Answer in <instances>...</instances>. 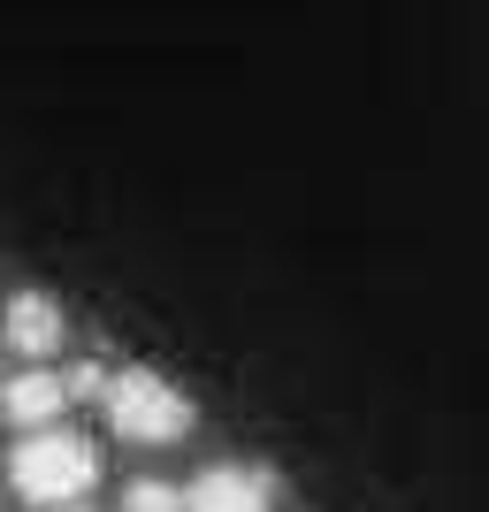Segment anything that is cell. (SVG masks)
Here are the masks:
<instances>
[{
	"label": "cell",
	"instance_id": "obj_6",
	"mask_svg": "<svg viewBox=\"0 0 489 512\" xmlns=\"http://www.w3.org/2000/svg\"><path fill=\"white\" fill-rule=\"evenodd\" d=\"M123 512H184V490H169V482H130Z\"/></svg>",
	"mask_w": 489,
	"mask_h": 512
},
{
	"label": "cell",
	"instance_id": "obj_2",
	"mask_svg": "<svg viewBox=\"0 0 489 512\" xmlns=\"http://www.w3.org/2000/svg\"><path fill=\"white\" fill-rule=\"evenodd\" d=\"M107 421L123 428L130 444H176L199 413H192V398H184L169 375H153V367H123V375L107 383Z\"/></svg>",
	"mask_w": 489,
	"mask_h": 512
},
{
	"label": "cell",
	"instance_id": "obj_3",
	"mask_svg": "<svg viewBox=\"0 0 489 512\" xmlns=\"http://www.w3.org/2000/svg\"><path fill=\"white\" fill-rule=\"evenodd\" d=\"M276 505V482L260 467H237V459H222V467H207L184 490V512H268Z\"/></svg>",
	"mask_w": 489,
	"mask_h": 512
},
{
	"label": "cell",
	"instance_id": "obj_1",
	"mask_svg": "<svg viewBox=\"0 0 489 512\" xmlns=\"http://www.w3.org/2000/svg\"><path fill=\"white\" fill-rule=\"evenodd\" d=\"M8 474H16V490L31 497V505L69 512L92 482H100V451H92V436H77V428H39V436L16 444Z\"/></svg>",
	"mask_w": 489,
	"mask_h": 512
},
{
	"label": "cell",
	"instance_id": "obj_7",
	"mask_svg": "<svg viewBox=\"0 0 489 512\" xmlns=\"http://www.w3.org/2000/svg\"><path fill=\"white\" fill-rule=\"evenodd\" d=\"M0 390H8V383H0Z\"/></svg>",
	"mask_w": 489,
	"mask_h": 512
},
{
	"label": "cell",
	"instance_id": "obj_8",
	"mask_svg": "<svg viewBox=\"0 0 489 512\" xmlns=\"http://www.w3.org/2000/svg\"><path fill=\"white\" fill-rule=\"evenodd\" d=\"M69 512H77V505H69Z\"/></svg>",
	"mask_w": 489,
	"mask_h": 512
},
{
	"label": "cell",
	"instance_id": "obj_5",
	"mask_svg": "<svg viewBox=\"0 0 489 512\" xmlns=\"http://www.w3.org/2000/svg\"><path fill=\"white\" fill-rule=\"evenodd\" d=\"M0 329H8V344H16L23 360H46V352H62V306L46 299V291H23V299H8Z\"/></svg>",
	"mask_w": 489,
	"mask_h": 512
},
{
	"label": "cell",
	"instance_id": "obj_4",
	"mask_svg": "<svg viewBox=\"0 0 489 512\" xmlns=\"http://www.w3.org/2000/svg\"><path fill=\"white\" fill-rule=\"evenodd\" d=\"M69 398H77V390H69L62 375L31 367V375H16V383L0 390V413H8L16 428H31V436H39V428H54V421H62V406H69Z\"/></svg>",
	"mask_w": 489,
	"mask_h": 512
}]
</instances>
